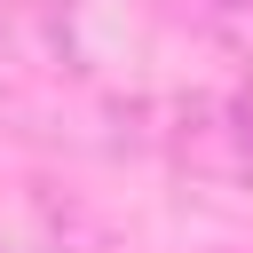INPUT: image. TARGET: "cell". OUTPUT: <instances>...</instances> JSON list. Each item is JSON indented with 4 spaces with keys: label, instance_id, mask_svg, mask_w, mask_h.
I'll use <instances>...</instances> for the list:
<instances>
[{
    "label": "cell",
    "instance_id": "6da1fadb",
    "mask_svg": "<svg viewBox=\"0 0 253 253\" xmlns=\"http://www.w3.org/2000/svg\"><path fill=\"white\" fill-rule=\"evenodd\" d=\"M190 16H206V24H229V32H253V0H182Z\"/></svg>",
    "mask_w": 253,
    "mask_h": 253
}]
</instances>
